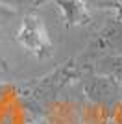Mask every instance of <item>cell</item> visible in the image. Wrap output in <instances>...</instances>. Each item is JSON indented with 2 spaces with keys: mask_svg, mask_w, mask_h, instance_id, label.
<instances>
[{
  "mask_svg": "<svg viewBox=\"0 0 122 124\" xmlns=\"http://www.w3.org/2000/svg\"><path fill=\"white\" fill-rule=\"evenodd\" d=\"M98 48L107 56H122V24H111L98 35Z\"/></svg>",
  "mask_w": 122,
  "mask_h": 124,
  "instance_id": "5",
  "label": "cell"
},
{
  "mask_svg": "<svg viewBox=\"0 0 122 124\" xmlns=\"http://www.w3.org/2000/svg\"><path fill=\"white\" fill-rule=\"evenodd\" d=\"M56 4L59 6L61 13H63V19L67 21L69 26H81L87 24L91 15H89V9L83 0H56Z\"/></svg>",
  "mask_w": 122,
  "mask_h": 124,
  "instance_id": "4",
  "label": "cell"
},
{
  "mask_svg": "<svg viewBox=\"0 0 122 124\" xmlns=\"http://www.w3.org/2000/svg\"><path fill=\"white\" fill-rule=\"evenodd\" d=\"M2 91H4V87H2V85H0V96H2Z\"/></svg>",
  "mask_w": 122,
  "mask_h": 124,
  "instance_id": "7",
  "label": "cell"
},
{
  "mask_svg": "<svg viewBox=\"0 0 122 124\" xmlns=\"http://www.w3.org/2000/svg\"><path fill=\"white\" fill-rule=\"evenodd\" d=\"M70 78V67H65L61 70H56L52 76L45 78L43 82L35 87V91L31 93V98L35 102H45V100H50L54 94L57 93V89L61 85H65V82Z\"/></svg>",
  "mask_w": 122,
  "mask_h": 124,
  "instance_id": "3",
  "label": "cell"
},
{
  "mask_svg": "<svg viewBox=\"0 0 122 124\" xmlns=\"http://www.w3.org/2000/svg\"><path fill=\"white\" fill-rule=\"evenodd\" d=\"M94 74L109 76L122 87V56H107L104 54L94 61Z\"/></svg>",
  "mask_w": 122,
  "mask_h": 124,
  "instance_id": "6",
  "label": "cell"
},
{
  "mask_svg": "<svg viewBox=\"0 0 122 124\" xmlns=\"http://www.w3.org/2000/svg\"><path fill=\"white\" fill-rule=\"evenodd\" d=\"M83 93L91 102L98 106H115L122 100V87L113 78L102 76V74H89L83 80Z\"/></svg>",
  "mask_w": 122,
  "mask_h": 124,
  "instance_id": "2",
  "label": "cell"
},
{
  "mask_svg": "<svg viewBox=\"0 0 122 124\" xmlns=\"http://www.w3.org/2000/svg\"><path fill=\"white\" fill-rule=\"evenodd\" d=\"M17 41L37 57H48L52 54V43L45 24L37 15H28L17 31Z\"/></svg>",
  "mask_w": 122,
  "mask_h": 124,
  "instance_id": "1",
  "label": "cell"
}]
</instances>
